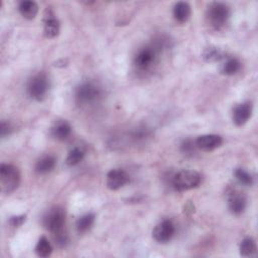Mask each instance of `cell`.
<instances>
[{
    "instance_id": "obj_1",
    "label": "cell",
    "mask_w": 258,
    "mask_h": 258,
    "mask_svg": "<svg viewBox=\"0 0 258 258\" xmlns=\"http://www.w3.org/2000/svg\"><path fill=\"white\" fill-rule=\"evenodd\" d=\"M201 182V175L195 171L190 170L180 171L172 179L173 188L178 192H186L198 188Z\"/></svg>"
},
{
    "instance_id": "obj_2",
    "label": "cell",
    "mask_w": 258,
    "mask_h": 258,
    "mask_svg": "<svg viewBox=\"0 0 258 258\" xmlns=\"http://www.w3.org/2000/svg\"><path fill=\"white\" fill-rule=\"evenodd\" d=\"M0 181H2V188L5 193H13L19 188L21 183L20 171L13 165L3 164L0 166Z\"/></svg>"
},
{
    "instance_id": "obj_3",
    "label": "cell",
    "mask_w": 258,
    "mask_h": 258,
    "mask_svg": "<svg viewBox=\"0 0 258 258\" xmlns=\"http://www.w3.org/2000/svg\"><path fill=\"white\" fill-rule=\"evenodd\" d=\"M230 17V9L222 3H213L207 11V20L209 24L216 30L222 29L228 22Z\"/></svg>"
},
{
    "instance_id": "obj_4",
    "label": "cell",
    "mask_w": 258,
    "mask_h": 258,
    "mask_svg": "<svg viewBox=\"0 0 258 258\" xmlns=\"http://www.w3.org/2000/svg\"><path fill=\"white\" fill-rule=\"evenodd\" d=\"M66 214L61 208H54L44 217V225L54 236L64 233Z\"/></svg>"
},
{
    "instance_id": "obj_5",
    "label": "cell",
    "mask_w": 258,
    "mask_h": 258,
    "mask_svg": "<svg viewBox=\"0 0 258 258\" xmlns=\"http://www.w3.org/2000/svg\"><path fill=\"white\" fill-rule=\"evenodd\" d=\"M101 96L100 88L91 82L82 83L76 89V100L80 105H89L96 102Z\"/></svg>"
},
{
    "instance_id": "obj_6",
    "label": "cell",
    "mask_w": 258,
    "mask_h": 258,
    "mask_svg": "<svg viewBox=\"0 0 258 258\" xmlns=\"http://www.w3.org/2000/svg\"><path fill=\"white\" fill-rule=\"evenodd\" d=\"M49 88L50 84L48 77L45 74L40 73L30 80L28 85V93L33 99L41 101L46 97Z\"/></svg>"
},
{
    "instance_id": "obj_7",
    "label": "cell",
    "mask_w": 258,
    "mask_h": 258,
    "mask_svg": "<svg viewBox=\"0 0 258 258\" xmlns=\"http://www.w3.org/2000/svg\"><path fill=\"white\" fill-rule=\"evenodd\" d=\"M176 233V227L171 220H164L159 223L153 231V237L160 243H167L172 240Z\"/></svg>"
},
{
    "instance_id": "obj_8",
    "label": "cell",
    "mask_w": 258,
    "mask_h": 258,
    "mask_svg": "<svg viewBox=\"0 0 258 258\" xmlns=\"http://www.w3.org/2000/svg\"><path fill=\"white\" fill-rule=\"evenodd\" d=\"M157 58V49L153 47H146L139 51L137 56L135 57V65L140 70H148L150 69Z\"/></svg>"
},
{
    "instance_id": "obj_9",
    "label": "cell",
    "mask_w": 258,
    "mask_h": 258,
    "mask_svg": "<svg viewBox=\"0 0 258 258\" xmlns=\"http://www.w3.org/2000/svg\"><path fill=\"white\" fill-rule=\"evenodd\" d=\"M129 182V176L123 170H112L107 175V187L111 191H117Z\"/></svg>"
},
{
    "instance_id": "obj_10",
    "label": "cell",
    "mask_w": 258,
    "mask_h": 258,
    "mask_svg": "<svg viewBox=\"0 0 258 258\" xmlns=\"http://www.w3.org/2000/svg\"><path fill=\"white\" fill-rule=\"evenodd\" d=\"M195 144L197 149L203 152H213L222 146L223 140L217 135H206L199 137Z\"/></svg>"
},
{
    "instance_id": "obj_11",
    "label": "cell",
    "mask_w": 258,
    "mask_h": 258,
    "mask_svg": "<svg viewBox=\"0 0 258 258\" xmlns=\"http://www.w3.org/2000/svg\"><path fill=\"white\" fill-rule=\"evenodd\" d=\"M246 198L245 196L238 192L232 191L228 196V207L232 214L241 215L246 209Z\"/></svg>"
},
{
    "instance_id": "obj_12",
    "label": "cell",
    "mask_w": 258,
    "mask_h": 258,
    "mask_svg": "<svg viewBox=\"0 0 258 258\" xmlns=\"http://www.w3.org/2000/svg\"><path fill=\"white\" fill-rule=\"evenodd\" d=\"M252 115V105L245 102L237 105L233 110V122L237 126H243L248 122Z\"/></svg>"
},
{
    "instance_id": "obj_13",
    "label": "cell",
    "mask_w": 258,
    "mask_h": 258,
    "mask_svg": "<svg viewBox=\"0 0 258 258\" xmlns=\"http://www.w3.org/2000/svg\"><path fill=\"white\" fill-rule=\"evenodd\" d=\"M60 23L55 18L54 13L51 10H47L45 14V28L44 33L48 39H54L60 34Z\"/></svg>"
},
{
    "instance_id": "obj_14",
    "label": "cell",
    "mask_w": 258,
    "mask_h": 258,
    "mask_svg": "<svg viewBox=\"0 0 258 258\" xmlns=\"http://www.w3.org/2000/svg\"><path fill=\"white\" fill-rule=\"evenodd\" d=\"M71 133L72 127L65 120H60L56 122L55 125L52 127V136L58 141L67 140L71 136Z\"/></svg>"
},
{
    "instance_id": "obj_15",
    "label": "cell",
    "mask_w": 258,
    "mask_h": 258,
    "mask_svg": "<svg viewBox=\"0 0 258 258\" xmlns=\"http://www.w3.org/2000/svg\"><path fill=\"white\" fill-rule=\"evenodd\" d=\"M174 18L175 20L180 23V24H185L187 23L190 18H191V7L189 4L187 3H178L176 4V6L174 7Z\"/></svg>"
},
{
    "instance_id": "obj_16",
    "label": "cell",
    "mask_w": 258,
    "mask_h": 258,
    "mask_svg": "<svg viewBox=\"0 0 258 258\" xmlns=\"http://www.w3.org/2000/svg\"><path fill=\"white\" fill-rule=\"evenodd\" d=\"M19 11L21 13V15L29 20H35L38 13H39V7L35 2H30V0H27V2H22L19 6Z\"/></svg>"
},
{
    "instance_id": "obj_17",
    "label": "cell",
    "mask_w": 258,
    "mask_h": 258,
    "mask_svg": "<svg viewBox=\"0 0 258 258\" xmlns=\"http://www.w3.org/2000/svg\"><path fill=\"white\" fill-rule=\"evenodd\" d=\"M56 159L53 156H46L42 158L36 165V172L40 175H47L51 173L56 167Z\"/></svg>"
},
{
    "instance_id": "obj_18",
    "label": "cell",
    "mask_w": 258,
    "mask_h": 258,
    "mask_svg": "<svg viewBox=\"0 0 258 258\" xmlns=\"http://www.w3.org/2000/svg\"><path fill=\"white\" fill-rule=\"evenodd\" d=\"M202 57L208 63H215V62H220L221 60L225 59L226 56H225V53L221 49L214 47V46H210L204 50Z\"/></svg>"
},
{
    "instance_id": "obj_19",
    "label": "cell",
    "mask_w": 258,
    "mask_h": 258,
    "mask_svg": "<svg viewBox=\"0 0 258 258\" xmlns=\"http://www.w3.org/2000/svg\"><path fill=\"white\" fill-rule=\"evenodd\" d=\"M241 69V63L236 58H228L221 65V73L226 76H233Z\"/></svg>"
},
{
    "instance_id": "obj_20",
    "label": "cell",
    "mask_w": 258,
    "mask_h": 258,
    "mask_svg": "<svg viewBox=\"0 0 258 258\" xmlns=\"http://www.w3.org/2000/svg\"><path fill=\"white\" fill-rule=\"evenodd\" d=\"M257 252V246L255 241L250 238H244L240 244V255L243 257H252Z\"/></svg>"
},
{
    "instance_id": "obj_21",
    "label": "cell",
    "mask_w": 258,
    "mask_h": 258,
    "mask_svg": "<svg viewBox=\"0 0 258 258\" xmlns=\"http://www.w3.org/2000/svg\"><path fill=\"white\" fill-rule=\"evenodd\" d=\"M94 222H95V215L94 214L88 213V214L83 215L77 221V225H76L77 226V231L80 234L88 232L92 228Z\"/></svg>"
},
{
    "instance_id": "obj_22",
    "label": "cell",
    "mask_w": 258,
    "mask_h": 258,
    "mask_svg": "<svg viewBox=\"0 0 258 258\" xmlns=\"http://www.w3.org/2000/svg\"><path fill=\"white\" fill-rule=\"evenodd\" d=\"M36 252L40 257H49L53 252V246L46 237H41L36 246Z\"/></svg>"
},
{
    "instance_id": "obj_23",
    "label": "cell",
    "mask_w": 258,
    "mask_h": 258,
    "mask_svg": "<svg viewBox=\"0 0 258 258\" xmlns=\"http://www.w3.org/2000/svg\"><path fill=\"white\" fill-rule=\"evenodd\" d=\"M84 157H85V152L80 148H75L69 153L66 160V164L70 167L77 166L83 161Z\"/></svg>"
},
{
    "instance_id": "obj_24",
    "label": "cell",
    "mask_w": 258,
    "mask_h": 258,
    "mask_svg": "<svg viewBox=\"0 0 258 258\" xmlns=\"http://www.w3.org/2000/svg\"><path fill=\"white\" fill-rule=\"evenodd\" d=\"M234 176L236 180L243 186H251L253 184V177L252 175L244 169L238 168L234 171Z\"/></svg>"
},
{
    "instance_id": "obj_25",
    "label": "cell",
    "mask_w": 258,
    "mask_h": 258,
    "mask_svg": "<svg viewBox=\"0 0 258 258\" xmlns=\"http://www.w3.org/2000/svg\"><path fill=\"white\" fill-rule=\"evenodd\" d=\"M182 152L185 154V155H193L197 149L196 147V144L193 143L192 141H185L183 144H182Z\"/></svg>"
},
{
    "instance_id": "obj_26",
    "label": "cell",
    "mask_w": 258,
    "mask_h": 258,
    "mask_svg": "<svg viewBox=\"0 0 258 258\" xmlns=\"http://www.w3.org/2000/svg\"><path fill=\"white\" fill-rule=\"evenodd\" d=\"M27 220V216L26 215H20V216H14L11 218L10 220V224L12 227L14 228H18L21 227Z\"/></svg>"
},
{
    "instance_id": "obj_27",
    "label": "cell",
    "mask_w": 258,
    "mask_h": 258,
    "mask_svg": "<svg viewBox=\"0 0 258 258\" xmlns=\"http://www.w3.org/2000/svg\"><path fill=\"white\" fill-rule=\"evenodd\" d=\"M13 131V127L11 126L10 123H7L6 121L2 122V126H0V133H2V137L6 138L9 136Z\"/></svg>"
}]
</instances>
